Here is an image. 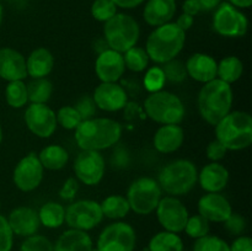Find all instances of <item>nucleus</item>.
Listing matches in <instances>:
<instances>
[{
    "label": "nucleus",
    "instance_id": "obj_1",
    "mask_svg": "<svg viewBox=\"0 0 252 251\" xmlns=\"http://www.w3.org/2000/svg\"><path fill=\"white\" fill-rule=\"evenodd\" d=\"M74 137L81 150L100 152L120 142L122 137V126L112 118L93 117L84 120L75 128Z\"/></svg>",
    "mask_w": 252,
    "mask_h": 251
},
{
    "label": "nucleus",
    "instance_id": "obj_2",
    "mask_svg": "<svg viewBox=\"0 0 252 251\" xmlns=\"http://www.w3.org/2000/svg\"><path fill=\"white\" fill-rule=\"evenodd\" d=\"M231 85L216 78L202 86L197 97V106L201 117L207 123L216 126L231 111L233 106Z\"/></svg>",
    "mask_w": 252,
    "mask_h": 251
},
{
    "label": "nucleus",
    "instance_id": "obj_3",
    "mask_svg": "<svg viewBox=\"0 0 252 251\" xmlns=\"http://www.w3.org/2000/svg\"><path fill=\"white\" fill-rule=\"evenodd\" d=\"M186 32L182 31L175 22L158 26L149 34L145 43V51L150 61L158 64L176 58L185 47Z\"/></svg>",
    "mask_w": 252,
    "mask_h": 251
},
{
    "label": "nucleus",
    "instance_id": "obj_4",
    "mask_svg": "<svg viewBox=\"0 0 252 251\" xmlns=\"http://www.w3.org/2000/svg\"><path fill=\"white\" fill-rule=\"evenodd\" d=\"M216 139L228 150L246 149L252 143V117L244 111H230L216 125Z\"/></svg>",
    "mask_w": 252,
    "mask_h": 251
},
{
    "label": "nucleus",
    "instance_id": "obj_5",
    "mask_svg": "<svg viewBox=\"0 0 252 251\" xmlns=\"http://www.w3.org/2000/svg\"><path fill=\"white\" fill-rule=\"evenodd\" d=\"M198 171L196 165L187 159H179L169 162L161 169L158 184L170 196L187 194L197 184Z\"/></svg>",
    "mask_w": 252,
    "mask_h": 251
},
{
    "label": "nucleus",
    "instance_id": "obj_6",
    "mask_svg": "<svg viewBox=\"0 0 252 251\" xmlns=\"http://www.w3.org/2000/svg\"><path fill=\"white\" fill-rule=\"evenodd\" d=\"M148 117L160 125H180L186 113L181 98L170 91L152 93L144 101Z\"/></svg>",
    "mask_w": 252,
    "mask_h": 251
},
{
    "label": "nucleus",
    "instance_id": "obj_7",
    "mask_svg": "<svg viewBox=\"0 0 252 251\" xmlns=\"http://www.w3.org/2000/svg\"><path fill=\"white\" fill-rule=\"evenodd\" d=\"M103 34L108 48L125 53L129 48L137 46L140 29L134 17L117 12L115 16L105 22Z\"/></svg>",
    "mask_w": 252,
    "mask_h": 251
},
{
    "label": "nucleus",
    "instance_id": "obj_8",
    "mask_svg": "<svg viewBox=\"0 0 252 251\" xmlns=\"http://www.w3.org/2000/svg\"><path fill=\"white\" fill-rule=\"evenodd\" d=\"M162 197V189L157 180L152 177H139L130 184L127 191L130 211L139 216H148L157 209Z\"/></svg>",
    "mask_w": 252,
    "mask_h": 251
},
{
    "label": "nucleus",
    "instance_id": "obj_9",
    "mask_svg": "<svg viewBox=\"0 0 252 251\" xmlns=\"http://www.w3.org/2000/svg\"><path fill=\"white\" fill-rule=\"evenodd\" d=\"M213 29L223 37H244L249 29L248 17L228 1L220 2L213 15Z\"/></svg>",
    "mask_w": 252,
    "mask_h": 251
},
{
    "label": "nucleus",
    "instance_id": "obj_10",
    "mask_svg": "<svg viewBox=\"0 0 252 251\" xmlns=\"http://www.w3.org/2000/svg\"><path fill=\"white\" fill-rule=\"evenodd\" d=\"M137 235L130 224L115 221L108 224L98 235L93 251H134Z\"/></svg>",
    "mask_w": 252,
    "mask_h": 251
},
{
    "label": "nucleus",
    "instance_id": "obj_11",
    "mask_svg": "<svg viewBox=\"0 0 252 251\" xmlns=\"http://www.w3.org/2000/svg\"><path fill=\"white\" fill-rule=\"evenodd\" d=\"M102 209L98 202L80 199L71 202L65 209V223L70 229L88 231L102 221Z\"/></svg>",
    "mask_w": 252,
    "mask_h": 251
},
{
    "label": "nucleus",
    "instance_id": "obj_12",
    "mask_svg": "<svg viewBox=\"0 0 252 251\" xmlns=\"http://www.w3.org/2000/svg\"><path fill=\"white\" fill-rule=\"evenodd\" d=\"M155 211L158 220L165 230L176 234L184 231L189 214L179 198L174 196L161 197Z\"/></svg>",
    "mask_w": 252,
    "mask_h": 251
},
{
    "label": "nucleus",
    "instance_id": "obj_13",
    "mask_svg": "<svg viewBox=\"0 0 252 251\" xmlns=\"http://www.w3.org/2000/svg\"><path fill=\"white\" fill-rule=\"evenodd\" d=\"M105 159L100 152L81 150L74 161V172L76 180L86 186L100 184L105 175Z\"/></svg>",
    "mask_w": 252,
    "mask_h": 251
},
{
    "label": "nucleus",
    "instance_id": "obj_14",
    "mask_svg": "<svg viewBox=\"0 0 252 251\" xmlns=\"http://www.w3.org/2000/svg\"><path fill=\"white\" fill-rule=\"evenodd\" d=\"M44 169L36 153L25 155L16 164L12 174L14 184L20 191H34L43 180Z\"/></svg>",
    "mask_w": 252,
    "mask_h": 251
},
{
    "label": "nucleus",
    "instance_id": "obj_15",
    "mask_svg": "<svg viewBox=\"0 0 252 251\" xmlns=\"http://www.w3.org/2000/svg\"><path fill=\"white\" fill-rule=\"evenodd\" d=\"M25 122L30 132L39 138H49L58 127L56 112L46 103H31L25 111Z\"/></svg>",
    "mask_w": 252,
    "mask_h": 251
},
{
    "label": "nucleus",
    "instance_id": "obj_16",
    "mask_svg": "<svg viewBox=\"0 0 252 251\" xmlns=\"http://www.w3.org/2000/svg\"><path fill=\"white\" fill-rule=\"evenodd\" d=\"M96 107L106 112H117L127 106L128 95L117 83H101L93 95Z\"/></svg>",
    "mask_w": 252,
    "mask_h": 251
},
{
    "label": "nucleus",
    "instance_id": "obj_17",
    "mask_svg": "<svg viewBox=\"0 0 252 251\" xmlns=\"http://www.w3.org/2000/svg\"><path fill=\"white\" fill-rule=\"evenodd\" d=\"M126 71L123 54L113 49L98 53L95 62V73L101 83H117Z\"/></svg>",
    "mask_w": 252,
    "mask_h": 251
},
{
    "label": "nucleus",
    "instance_id": "obj_18",
    "mask_svg": "<svg viewBox=\"0 0 252 251\" xmlns=\"http://www.w3.org/2000/svg\"><path fill=\"white\" fill-rule=\"evenodd\" d=\"M233 213L231 204L219 192H207L198 201V214L211 223H224Z\"/></svg>",
    "mask_w": 252,
    "mask_h": 251
},
{
    "label": "nucleus",
    "instance_id": "obj_19",
    "mask_svg": "<svg viewBox=\"0 0 252 251\" xmlns=\"http://www.w3.org/2000/svg\"><path fill=\"white\" fill-rule=\"evenodd\" d=\"M7 221L14 235L31 236L37 234L41 221L38 218V212L30 207H17L10 212Z\"/></svg>",
    "mask_w": 252,
    "mask_h": 251
},
{
    "label": "nucleus",
    "instance_id": "obj_20",
    "mask_svg": "<svg viewBox=\"0 0 252 251\" xmlns=\"http://www.w3.org/2000/svg\"><path fill=\"white\" fill-rule=\"evenodd\" d=\"M26 58L10 47L0 48V78L6 81L26 79Z\"/></svg>",
    "mask_w": 252,
    "mask_h": 251
},
{
    "label": "nucleus",
    "instance_id": "obj_21",
    "mask_svg": "<svg viewBox=\"0 0 252 251\" xmlns=\"http://www.w3.org/2000/svg\"><path fill=\"white\" fill-rule=\"evenodd\" d=\"M187 76L198 83H208L217 78L218 63L212 56L206 53H194L185 63Z\"/></svg>",
    "mask_w": 252,
    "mask_h": 251
},
{
    "label": "nucleus",
    "instance_id": "obj_22",
    "mask_svg": "<svg viewBox=\"0 0 252 251\" xmlns=\"http://www.w3.org/2000/svg\"><path fill=\"white\" fill-rule=\"evenodd\" d=\"M185 140V132L180 125H162L155 132L154 148L162 154H170L181 148Z\"/></svg>",
    "mask_w": 252,
    "mask_h": 251
},
{
    "label": "nucleus",
    "instance_id": "obj_23",
    "mask_svg": "<svg viewBox=\"0 0 252 251\" xmlns=\"http://www.w3.org/2000/svg\"><path fill=\"white\" fill-rule=\"evenodd\" d=\"M202 188L206 192H220L229 182V171L220 162H209L198 174V180Z\"/></svg>",
    "mask_w": 252,
    "mask_h": 251
},
{
    "label": "nucleus",
    "instance_id": "obj_24",
    "mask_svg": "<svg viewBox=\"0 0 252 251\" xmlns=\"http://www.w3.org/2000/svg\"><path fill=\"white\" fill-rule=\"evenodd\" d=\"M175 12V0H148L143 11V17L148 25L158 27L171 21Z\"/></svg>",
    "mask_w": 252,
    "mask_h": 251
},
{
    "label": "nucleus",
    "instance_id": "obj_25",
    "mask_svg": "<svg viewBox=\"0 0 252 251\" xmlns=\"http://www.w3.org/2000/svg\"><path fill=\"white\" fill-rule=\"evenodd\" d=\"M54 66V57L51 51L39 47L32 51L26 59L27 75L32 79L46 78L52 73Z\"/></svg>",
    "mask_w": 252,
    "mask_h": 251
},
{
    "label": "nucleus",
    "instance_id": "obj_26",
    "mask_svg": "<svg viewBox=\"0 0 252 251\" xmlns=\"http://www.w3.org/2000/svg\"><path fill=\"white\" fill-rule=\"evenodd\" d=\"M93 239L86 231L68 229L54 244V251H93Z\"/></svg>",
    "mask_w": 252,
    "mask_h": 251
},
{
    "label": "nucleus",
    "instance_id": "obj_27",
    "mask_svg": "<svg viewBox=\"0 0 252 251\" xmlns=\"http://www.w3.org/2000/svg\"><path fill=\"white\" fill-rule=\"evenodd\" d=\"M37 157H38L43 169L57 171V170L63 169L66 165L69 160V153L62 145L51 144L43 148Z\"/></svg>",
    "mask_w": 252,
    "mask_h": 251
},
{
    "label": "nucleus",
    "instance_id": "obj_28",
    "mask_svg": "<svg viewBox=\"0 0 252 251\" xmlns=\"http://www.w3.org/2000/svg\"><path fill=\"white\" fill-rule=\"evenodd\" d=\"M38 218L41 225L49 229H57L65 223V208L63 204L49 201L39 208Z\"/></svg>",
    "mask_w": 252,
    "mask_h": 251
},
{
    "label": "nucleus",
    "instance_id": "obj_29",
    "mask_svg": "<svg viewBox=\"0 0 252 251\" xmlns=\"http://www.w3.org/2000/svg\"><path fill=\"white\" fill-rule=\"evenodd\" d=\"M244 73V64L238 57L228 56L221 59L217 68V78L231 85L238 81Z\"/></svg>",
    "mask_w": 252,
    "mask_h": 251
},
{
    "label": "nucleus",
    "instance_id": "obj_30",
    "mask_svg": "<svg viewBox=\"0 0 252 251\" xmlns=\"http://www.w3.org/2000/svg\"><path fill=\"white\" fill-rule=\"evenodd\" d=\"M148 251H184V241L179 234L160 231L150 239Z\"/></svg>",
    "mask_w": 252,
    "mask_h": 251
},
{
    "label": "nucleus",
    "instance_id": "obj_31",
    "mask_svg": "<svg viewBox=\"0 0 252 251\" xmlns=\"http://www.w3.org/2000/svg\"><path fill=\"white\" fill-rule=\"evenodd\" d=\"M103 217L108 219H122L129 213V203L122 194H111L100 203Z\"/></svg>",
    "mask_w": 252,
    "mask_h": 251
},
{
    "label": "nucleus",
    "instance_id": "obj_32",
    "mask_svg": "<svg viewBox=\"0 0 252 251\" xmlns=\"http://www.w3.org/2000/svg\"><path fill=\"white\" fill-rule=\"evenodd\" d=\"M26 88L31 103H47L53 94V84L47 78L32 79Z\"/></svg>",
    "mask_w": 252,
    "mask_h": 251
},
{
    "label": "nucleus",
    "instance_id": "obj_33",
    "mask_svg": "<svg viewBox=\"0 0 252 251\" xmlns=\"http://www.w3.org/2000/svg\"><path fill=\"white\" fill-rule=\"evenodd\" d=\"M5 100L7 105L12 108H21L29 102L27 88L24 80L9 81L5 89Z\"/></svg>",
    "mask_w": 252,
    "mask_h": 251
},
{
    "label": "nucleus",
    "instance_id": "obj_34",
    "mask_svg": "<svg viewBox=\"0 0 252 251\" xmlns=\"http://www.w3.org/2000/svg\"><path fill=\"white\" fill-rule=\"evenodd\" d=\"M123 61H125L126 68L134 71V73H142L148 68L150 59L145 48L134 46L125 52Z\"/></svg>",
    "mask_w": 252,
    "mask_h": 251
},
{
    "label": "nucleus",
    "instance_id": "obj_35",
    "mask_svg": "<svg viewBox=\"0 0 252 251\" xmlns=\"http://www.w3.org/2000/svg\"><path fill=\"white\" fill-rule=\"evenodd\" d=\"M184 230L186 231L189 238L199 239L208 235L209 230H211V224L201 214H194V216L189 217Z\"/></svg>",
    "mask_w": 252,
    "mask_h": 251
},
{
    "label": "nucleus",
    "instance_id": "obj_36",
    "mask_svg": "<svg viewBox=\"0 0 252 251\" xmlns=\"http://www.w3.org/2000/svg\"><path fill=\"white\" fill-rule=\"evenodd\" d=\"M57 116V123L59 126L64 128V129H75L81 122H83V118H81L80 113L76 111V108L74 106H63L58 110V112L56 113Z\"/></svg>",
    "mask_w": 252,
    "mask_h": 251
},
{
    "label": "nucleus",
    "instance_id": "obj_37",
    "mask_svg": "<svg viewBox=\"0 0 252 251\" xmlns=\"http://www.w3.org/2000/svg\"><path fill=\"white\" fill-rule=\"evenodd\" d=\"M192 251H230L229 244L217 235H206L196 239Z\"/></svg>",
    "mask_w": 252,
    "mask_h": 251
},
{
    "label": "nucleus",
    "instance_id": "obj_38",
    "mask_svg": "<svg viewBox=\"0 0 252 251\" xmlns=\"http://www.w3.org/2000/svg\"><path fill=\"white\" fill-rule=\"evenodd\" d=\"M117 14V6L112 0H95L91 5V15L100 22H106Z\"/></svg>",
    "mask_w": 252,
    "mask_h": 251
},
{
    "label": "nucleus",
    "instance_id": "obj_39",
    "mask_svg": "<svg viewBox=\"0 0 252 251\" xmlns=\"http://www.w3.org/2000/svg\"><path fill=\"white\" fill-rule=\"evenodd\" d=\"M162 71H164L165 79L170 83H182L184 80H186L187 78V71L186 66L179 59H172V61L166 62L164 63L162 66Z\"/></svg>",
    "mask_w": 252,
    "mask_h": 251
},
{
    "label": "nucleus",
    "instance_id": "obj_40",
    "mask_svg": "<svg viewBox=\"0 0 252 251\" xmlns=\"http://www.w3.org/2000/svg\"><path fill=\"white\" fill-rule=\"evenodd\" d=\"M20 251H54V245L44 235L34 234L22 241Z\"/></svg>",
    "mask_w": 252,
    "mask_h": 251
},
{
    "label": "nucleus",
    "instance_id": "obj_41",
    "mask_svg": "<svg viewBox=\"0 0 252 251\" xmlns=\"http://www.w3.org/2000/svg\"><path fill=\"white\" fill-rule=\"evenodd\" d=\"M165 83H166V79H165L161 66H153L148 69L144 76V88L150 94L162 90Z\"/></svg>",
    "mask_w": 252,
    "mask_h": 251
},
{
    "label": "nucleus",
    "instance_id": "obj_42",
    "mask_svg": "<svg viewBox=\"0 0 252 251\" xmlns=\"http://www.w3.org/2000/svg\"><path fill=\"white\" fill-rule=\"evenodd\" d=\"M14 245V233L6 217L0 214V251H11Z\"/></svg>",
    "mask_w": 252,
    "mask_h": 251
},
{
    "label": "nucleus",
    "instance_id": "obj_43",
    "mask_svg": "<svg viewBox=\"0 0 252 251\" xmlns=\"http://www.w3.org/2000/svg\"><path fill=\"white\" fill-rule=\"evenodd\" d=\"M76 108L79 113H80L81 118L84 120H89V118H93L95 117V113H96V105H95V101L91 96H83L81 98H79L76 105L74 106Z\"/></svg>",
    "mask_w": 252,
    "mask_h": 251
},
{
    "label": "nucleus",
    "instance_id": "obj_44",
    "mask_svg": "<svg viewBox=\"0 0 252 251\" xmlns=\"http://www.w3.org/2000/svg\"><path fill=\"white\" fill-rule=\"evenodd\" d=\"M225 229L231 234V235H241L246 229V220L240 214L231 213V216L224 221Z\"/></svg>",
    "mask_w": 252,
    "mask_h": 251
},
{
    "label": "nucleus",
    "instance_id": "obj_45",
    "mask_svg": "<svg viewBox=\"0 0 252 251\" xmlns=\"http://www.w3.org/2000/svg\"><path fill=\"white\" fill-rule=\"evenodd\" d=\"M207 157H208L211 161L218 162L220 161L221 159H224L228 153V149L221 144L219 140H212L208 145H207Z\"/></svg>",
    "mask_w": 252,
    "mask_h": 251
},
{
    "label": "nucleus",
    "instance_id": "obj_46",
    "mask_svg": "<svg viewBox=\"0 0 252 251\" xmlns=\"http://www.w3.org/2000/svg\"><path fill=\"white\" fill-rule=\"evenodd\" d=\"M79 191V182L75 177H69L62 186L61 191H59V197L63 201L71 202L75 198L76 193Z\"/></svg>",
    "mask_w": 252,
    "mask_h": 251
},
{
    "label": "nucleus",
    "instance_id": "obj_47",
    "mask_svg": "<svg viewBox=\"0 0 252 251\" xmlns=\"http://www.w3.org/2000/svg\"><path fill=\"white\" fill-rule=\"evenodd\" d=\"M229 248L230 251H252V239L250 236L239 235Z\"/></svg>",
    "mask_w": 252,
    "mask_h": 251
},
{
    "label": "nucleus",
    "instance_id": "obj_48",
    "mask_svg": "<svg viewBox=\"0 0 252 251\" xmlns=\"http://www.w3.org/2000/svg\"><path fill=\"white\" fill-rule=\"evenodd\" d=\"M182 10H184V14L189 15V16H196L198 12H201V7L197 4L196 0H185Z\"/></svg>",
    "mask_w": 252,
    "mask_h": 251
},
{
    "label": "nucleus",
    "instance_id": "obj_49",
    "mask_svg": "<svg viewBox=\"0 0 252 251\" xmlns=\"http://www.w3.org/2000/svg\"><path fill=\"white\" fill-rule=\"evenodd\" d=\"M193 22H194L193 16H189V15H187V14H182V15H180L179 19L176 20V22H175V24H176L177 26L182 30V31L186 32L187 30L191 29L192 25H193Z\"/></svg>",
    "mask_w": 252,
    "mask_h": 251
},
{
    "label": "nucleus",
    "instance_id": "obj_50",
    "mask_svg": "<svg viewBox=\"0 0 252 251\" xmlns=\"http://www.w3.org/2000/svg\"><path fill=\"white\" fill-rule=\"evenodd\" d=\"M117 7L122 9H134L144 2V0H112Z\"/></svg>",
    "mask_w": 252,
    "mask_h": 251
},
{
    "label": "nucleus",
    "instance_id": "obj_51",
    "mask_svg": "<svg viewBox=\"0 0 252 251\" xmlns=\"http://www.w3.org/2000/svg\"><path fill=\"white\" fill-rule=\"evenodd\" d=\"M196 1L201 7V11H211V10L217 9L221 0H196Z\"/></svg>",
    "mask_w": 252,
    "mask_h": 251
},
{
    "label": "nucleus",
    "instance_id": "obj_52",
    "mask_svg": "<svg viewBox=\"0 0 252 251\" xmlns=\"http://www.w3.org/2000/svg\"><path fill=\"white\" fill-rule=\"evenodd\" d=\"M228 2L238 9H248L252 5V0H228Z\"/></svg>",
    "mask_w": 252,
    "mask_h": 251
},
{
    "label": "nucleus",
    "instance_id": "obj_53",
    "mask_svg": "<svg viewBox=\"0 0 252 251\" xmlns=\"http://www.w3.org/2000/svg\"><path fill=\"white\" fill-rule=\"evenodd\" d=\"M2 17H4V9H2V5L0 4V25L2 22Z\"/></svg>",
    "mask_w": 252,
    "mask_h": 251
},
{
    "label": "nucleus",
    "instance_id": "obj_54",
    "mask_svg": "<svg viewBox=\"0 0 252 251\" xmlns=\"http://www.w3.org/2000/svg\"><path fill=\"white\" fill-rule=\"evenodd\" d=\"M1 142H2V128L1 126H0V144H1Z\"/></svg>",
    "mask_w": 252,
    "mask_h": 251
},
{
    "label": "nucleus",
    "instance_id": "obj_55",
    "mask_svg": "<svg viewBox=\"0 0 252 251\" xmlns=\"http://www.w3.org/2000/svg\"><path fill=\"white\" fill-rule=\"evenodd\" d=\"M143 251H148V249H147V250H143Z\"/></svg>",
    "mask_w": 252,
    "mask_h": 251
},
{
    "label": "nucleus",
    "instance_id": "obj_56",
    "mask_svg": "<svg viewBox=\"0 0 252 251\" xmlns=\"http://www.w3.org/2000/svg\"><path fill=\"white\" fill-rule=\"evenodd\" d=\"M0 204H1V203H0Z\"/></svg>",
    "mask_w": 252,
    "mask_h": 251
}]
</instances>
